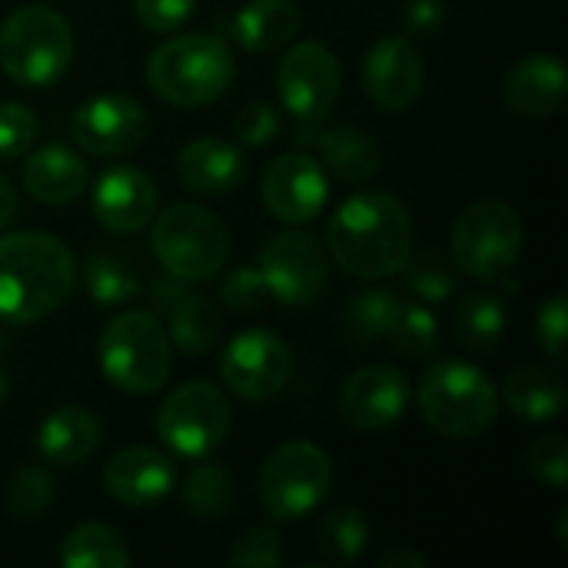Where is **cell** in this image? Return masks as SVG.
Listing matches in <instances>:
<instances>
[{
	"label": "cell",
	"mask_w": 568,
	"mask_h": 568,
	"mask_svg": "<svg viewBox=\"0 0 568 568\" xmlns=\"http://www.w3.org/2000/svg\"><path fill=\"white\" fill-rule=\"evenodd\" d=\"M329 250L356 280L396 276L413 256V220L393 193H356L329 220Z\"/></svg>",
	"instance_id": "1"
},
{
	"label": "cell",
	"mask_w": 568,
	"mask_h": 568,
	"mask_svg": "<svg viewBox=\"0 0 568 568\" xmlns=\"http://www.w3.org/2000/svg\"><path fill=\"white\" fill-rule=\"evenodd\" d=\"M77 263L63 240L50 233L0 236V320L13 326L50 316L70 296Z\"/></svg>",
	"instance_id": "2"
},
{
	"label": "cell",
	"mask_w": 568,
	"mask_h": 568,
	"mask_svg": "<svg viewBox=\"0 0 568 568\" xmlns=\"http://www.w3.org/2000/svg\"><path fill=\"white\" fill-rule=\"evenodd\" d=\"M233 73V53L216 33L170 37L146 60L150 90L173 106H206L220 100Z\"/></svg>",
	"instance_id": "3"
},
{
	"label": "cell",
	"mask_w": 568,
	"mask_h": 568,
	"mask_svg": "<svg viewBox=\"0 0 568 568\" xmlns=\"http://www.w3.org/2000/svg\"><path fill=\"white\" fill-rule=\"evenodd\" d=\"M73 60V30L47 3L17 7L0 23V70L20 87L57 83Z\"/></svg>",
	"instance_id": "4"
},
{
	"label": "cell",
	"mask_w": 568,
	"mask_h": 568,
	"mask_svg": "<svg viewBox=\"0 0 568 568\" xmlns=\"http://www.w3.org/2000/svg\"><path fill=\"white\" fill-rule=\"evenodd\" d=\"M419 413L429 429L446 439H476L499 416L493 379L469 363H436L419 383Z\"/></svg>",
	"instance_id": "5"
},
{
	"label": "cell",
	"mask_w": 568,
	"mask_h": 568,
	"mask_svg": "<svg viewBox=\"0 0 568 568\" xmlns=\"http://www.w3.org/2000/svg\"><path fill=\"white\" fill-rule=\"evenodd\" d=\"M153 223L150 243L160 266L183 283L213 280L230 256V233L223 220L200 203H173Z\"/></svg>",
	"instance_id": "6"
},
{
	"label": "cell",
	"mask_w": 568,
	"mask_h": 568,
	"mask_svg": "<svg viewBox=\"0 0 568 568\" xmlns=\"http://www.w3.org/2000/svg\"><path fill=\"white\" fill-rule=\"evenodd\" d=\"M100 369L103 376L130 393V396H150L156 393L173 369L170 359V336L156 323L153 313H120L106 323L100 333Z\"/></svg>",
	"instance_id": "7"
},
{
	"label": "cell",
	"mask_w": 568,
	"mask_h": 568,
	"mask_svg": "<svg viewBox=\"0 0 568 568\" xmlns=\"http://www.w3.org/2000/svg\"><path fill=\"white\" fill-rule=\"evenodd\" d=\"M523 250V220L503 200H479L456 220L453 260L473 280H503Z\"/></svg>",
	"instance_id": "8"
},
{
	"label": "cell",
	"mask_w": 568,
	"mask_h": 568,
	"mask_svg": "<svg viewBox=\"0 0 568 568\" xmlns=\"http://www.w3.org/2000/svg\"><path fill=\"white\" fill-rule=\"evenodd\" d=\"M333 486L329 456L306 439L280 446L260 473V499L266 513L280 523H293L310 516Z\"/></svg>",
	"instance_id": "9"
},
{
	"label": "cell",
	"mask_w": 568,
	"mask_h": 568,
	"mask_svg": "<svg viewBox=\"0 0 568 568\" xmlns=\"http://www.w3.org/2000/svg\"><path fill=\"white\" fill-rule=\"evenodd\" d=\"M230 419V399L223 389L203 379H190L163 399L156 413V433L176 456L203 459L223 446Z\"/></svg>",
	"instance_id": "10"
},
{
	"label": "cell",
	"mask_w": 568,
	"mask_h": 568,
	"mask_svg": "<svg viewBox=\"0 0 568 568\" xmlns=\"http://www.w3.org/2000/svg\"><path fill=\"white\" fill-rule=\"evenodd\" d=\"M260 276L283 306H310L329 283V260L323 243L306 230H283L260 250Z\"/></svg>",
	"instance_id": "11"
},
{
	"label": "cell",
	"mask_w": 568,
	"mask_h": 568,
	"mask_svg": "<svg viewBox=\"0 0 568 568\" xmlns=\"http://www.w3.org/2000/svg\"><path fill=\"white\" fill-rule=\"evenodd\" d=\"M276 93L300 123H320L339 97V60L316 40L293 43L276 67Z\"/></svg>",
	"instance_id": "12"
},
{
	"label": "cell",
	"mask_w": 568,
	"mask_h": 568,
	"mask_svg": "<svg viewBox=\"0 0 568 568\" xmlns=\"http://www.w3.org/2000/svg\"><path fill=\"white\" fill-rule=\"evenodd\" d=\"M293 369V356L290 346L270 333V329H246L240 333L220 363L223 383L233 396L246 399V403H266L273 399Z\"/></svg>",
	"instance_id": "13"
},
{
	"label": "cell",
	"mask_w": 568,
	"mask_h": 568,
	"mask_svg": "<svg viewBox=\"0 0 568 568\" xmlns=\"http://www.w3.org/2000/svg\"><path fill=\"white\" fill-rule=\"evenodd\" d=\"M260 196L276 220L310 223L323 213L329 200V176L313 153L293 150L266 166L260 180Z\"/></svg>",
	"instance_id": "14"
},
{
	"label": "cell",
	"mask_w": 568,
	"mask_h": 568,
	"mask_svg": "<svg viewBox=\"0 0 568 568\" xmlns=\"http://www.w3.org/2000/svg\"><path fill=\"white\" fill-rule=\"evenodd\" d=\"M70 136L90 156H126L146 136V113L126 93H97L73 110Z\"/></svg>",
	"instance_id": "15"
},
{
	"label": "cell",
	"mask_w": 568,
	"mask_h": 568,
	"mask_svg": "<svg viewBox=\"0 0 568 568\" xmlns=\"http://www.w3.org/2000/svg\"><path fill=\"white\" fill-rule=\"evenodd\" d=\"M409 403V383L396 366L376 363L356 369L339 389V413L359 433L393 426Z\"/></svg>",
	"instance_id": "16"
},
{
	"label": "cell",
	"mask_w": 568,
	"mask_h": 568,
	"mask_svg": "<svg viewBox=\"0 0 568 568\" xmlns=\"http://www.w3.org/2000/svg\"><path fill=\"white\" fill-rule=\"evenodd\" d=\"M363 83L373 103L383 110H406L419 100L423 83H426V67L409 37H383L373 43L363 63Z\"/></svg>",
	"instance_id": "17"
},
{
	"label": "cell",
	"mask_w": 568,
	"mask_h": 568,
	"mask_svg": "<svg viewBox=\"0 0 568 568\" xmlns=\"http://www.w3.org/2000/svg\"><path fill=\"white\" fill-rule=\"evenodd\" d=\"M93 216L110 233H140L156 216V186L140 166H113L93 186Z\"/></svg>",
	"instance_id": "18"
},
{
	"label": "cell",
	"mask_w": 568,
	"mask_h": 568,
	"mask_svg": "<svg viewBox=\"0 0 568 568\" xmlns=\"http://www.w3.org/2000/svg\"><path fill=\"white\" fill-rule=\"evenodd\" d=\"M173 483H176V473H173L170 456H163L160 449H150V446H130V449L116 453L103 469L106 496L130 509L153 506V503L166 499Z\"/></svg>",
	"instance_id": "19"
},
{
	"label": "cell",
	"mask_w": 568,
	"mask_h": 568,
	"mask_svg": "<svg viewBox=\"0 0 568 568\" xmlns=\"http://www.w3.org/2000/svg\"><path fill=\"white\" fill-rule=\"evenodd\" d=\"M506 100L523 116H552L566 106V63L552 53H532L519 60L506 77Z\"/></svg>",
	"instance_id": "20"
},
{
	"label": "cell",
	"mask_w": 568,
	"mask_h": 568,
	"mask_svg": "<svg viewBox=\"0 0 568 568\" xmlns=\"http://www.w3.org/2000/svg\"><path fill=\"white\" fill-rule=\"evenodd\" d=\"M296 140L316 146L323 170H329V176H336L343 183H366L376 176V170L383 163L379 143L359 126H333L326 133L296 130Z\"/></svg>",
	"instance_id": "21"
},
{
	"label": "cell",
	"mask_w": 568,
	"mask_h": 568,
	"mask_svg": "<svg viewBox=\"0 0 568 568\" xmlns=\"http://www.w3.org/2000/svg\"><path fill=\"white\" fill-rule=\"evenodd\" d=\"M246 173V156L236 143L220 136H200L176 156V176L193 193H226Z\"/></svg>",
	"instance_id": "22"
},
{
	"label": "cell",
	"mask_w": 568,
	"mask_h": 568,
	"mask_svg": "<svg viewBox=\"0 0 568 568\" xmlns=\"http://www.w3.org/2000/svg\"><path fill=\"white\" fill-rule=\"evenodd\" d=\"M23 186L47 206H67L87 190V163L63 143L33 150L23 163Z\"/></svg>",
	"instance_id": "23"
},
{
	"label": "cell",
	"mask_w": 568,
	"mask_h": 568,
	"mask_svg": "<svg viewBox=\"0 0 568 568\" xmlns=\"http://www.w3.org/2000/svg\"><path fill=\"white\" fill-rule=\"evenodd\" d=\"M100 443V419L83 406H57L37 429V449L53 466L83 463Z\"/></svg>",
	"instance_id": "24"
},
{
	"label": "cell",
	"mask_w": 568,
	"mask_h": 568,
	"mask_svg": "<svg viewBox=\"0 0 568 568\" xmlns=\"http://www.w3.org/2000/svg\"><path fill=\"white\" fill-rule=\"evenodd\" d=\"M230 30L243 50L270 53V50L286 47L296 37L300 7L293 0H250L233 13Z\"/></svg>",
	"instance_id": "25"
},
{
	"label": "cell",
	"mask_w": 568,
	"mask_h": 568,
	"mask_svg": "<svg viewBox=\"0 0 568 568\" xmlns=\"http://www.w3.org/2000/svg\"><path fill=\"white\" fill-rule=\"evenodd\" d=\"M83 286L100 306H123L140 296V266L126 250L100 246L83 263Z\"/></svg>",
	"instance_id": "26"
},
{
	"label": "cell",
	"mask_w": 568,
	"mask_h": 568,
	"mask_svg": "<svg viewBox=\"0 0 568 568\" xmlns=\"http://www.w3.org/2000/svg\"><path fill=\"white\" fill-rule=\"evenodd\" d=\"M506 406L526 423H549L566 406V383L552 369L523 366L506 383Z\"/></svg>",
	"instance_id": "27"
},
{
	"label": "cell",
	"mask_w": 568,
	"mask_h": 568,
	"mask_svg": "<svg viewBox=\"0 0 568 568\" xmlns=\"http://www.w3.org/2000/svg\"><path fill=\"white\" fill-rule=\"evenodd\" d=\"M60 562L67 568H126L130 549L116 529L103 523H83L63 539Z\"/></svg>",
	"instance_id": "28"
},
{
	"label": "cell",
	"mask_w": 568,
	"mask_h": 568,
	"mask_svg": "<svg viewBox=\"0 0 568 568\" xmlns=\"http://www.w3.org/2000/svg\"><path fill=\"white\" fill-rule=\"evenodd\" d=\"M166 320H170V336H173L176 349L186 353V356H203L220 339V313L206 296L186 293L166 313Z\"/></svg>",
	"instance_id": "29"
},
{
	"label": "cell",
	"mask_w": 568,
	"mask_h": 568,
	"mask_svg": "<svg viewBox=\"0 0 568 568\" xmlns=\"http://www.w3.org/2000/svg\"><path fill=\"white\" fill-rule=\"evenodd\" d=\"M506 323H509V316H506L503 300L489 296V293H476L456 313V339L469 353H489L503 343Z\"/></svg>",
	"instance_id": "30"
},
{
	"label": "cell",
	"mask_w": 568,
	"mask_h": 568,
	"mask_svg": "<svg viewBox=\"0 0 568 568\" xmlns=\"http://www.w3.org/2000/svg\"><path fill=\"white\" fill-rule=\"evenodd\" d=\"M183 506L196 519H220L233 506V479L220 463H196L183 479Z\"/></svg>",
	"instance_id": "31"
},
{
	"label": "cell",
	"mask_w": 568,
	"mask_h": 568,
	"mask_svg": "<svg viewBox=\"0 0 568 568\" xmlns=\"http://www.w3.org/2000/svg\"><path fill=\"white\" fill-rule=\"evenodd\" d=\"M399 310V296L389 290H369L346 303L343 329L353 343H376L389 333V323Z\"/></svg>",
	"instance_id": "32"
},
{
	"label": "cell",
	"mask_w": 568,
	"mask_h": 568,
	"mask_svg": "<svg viewBox=\"0 0 568 568\" xmlns=\"http://www.w3.org/2000/svg\"><path fill=\"white\" fill-rule=\"evenodd\" d=\"M386 339L413 359H426L436 353L439 346V323L433 316V310H426L423 303H399Z\"/></svg>",
	"instance_id": "33"
},
{
	"label": "cell",
	"mask_w": 568,
	"mask_h": 568,
	"mask_svg": "<svg viewBox=\"0 0 568 568\" xmlns=\"http://www.w3.org/2000/svg\"><path fill=\"white\" fill-rule=\"evenodd\" d=\"M366 542H369V526L363 519V513L356 509H336L323 519L320 526V552L329 559V562H353L366 552Z\"/></svg>",
	"instance_id": "34"
},
{
	"label": "cell",
	"mask_w": 568,
	"mask_h": 568,
	"mask_svg": "<svg viewBox=\"0 0 568 568\" xmlns=\"http://www.w3.org/2000/svg\"><path fill=\"white\" fill-rule=\"evenodd\" d=\"M406 273V286L423 300V303H449L453 293H456V276L449 270V263L436 253H419V256H409L406 266L399 270Z\"/></svg>",
	"instance_id": "35"
},
{
	"label": "cell",
	"mask_w": 568,
	"mask_h": 568,
	"mask_svg": "<svg viewBox=\"0 0 568 568\" xmlns=\"http://www.w3.org/2000/svg\"><path fill=\"white\" fill-rule=\"evenodd\" d=\"M53 499V479L43 466H20L7 486V509L17 519H37Z\"/></svg>",
	"instance_id": "36"
},
{
	"label": "cell",
	"mask_w": 568,
	"mask_h": 568,
	"mask_svg": "<svg viewBox=\"0 0 568 568\" xmlns=\"http://www.w3.org/2000/svg\"><path fill=\"white\" fill-rule=\"evenodd\" d=\"M37 143V116L30 106L23 103H0V156L13 160L30 153V146Z\"/></svg>",
	"instance_id": "37"
},
{
	"label": "cell",
	"mask_w": 568,
	"mask_h": 568,
	"mask_svg": "<svg viewBox=\"0 0 568 568\" xmlns=\"http://www.w3.org/2000/svg\"><path fill=\"white\" fill-rule=\"evenodd\" d=\"M526 466H529V473L539 479V483H546V486H552V489H562L568 479V443L566 436H542L539 443H532V449H529V456H526Z\"/></svg>",
	"instance_id": "38"
},
{
	"label": "cell",
	"mask_w": 568,
	"mask_h": 568,
	"mask_svg": "<svg viewBox=\"0 0 568 568\" xmlns=\"http://www.w3.org/2000/svg\"><path fill=\"white\" fill-rule=\"evenodd\" d=\"M266 296H270V290H266L260 270H250V266L233 270L220 286V303L233 313H253L266 303Z\"/></svg>",
	"instance_id": "39"
},
{
	"label": "cell",
	"mask_w": 568,
	"mask_h": 568,
	"mask_svg": "<svg viewBox=\"0 0 568 568\" xmlns=\"http://www.w3.org/2000/svg\"><path fill=\"white\" fill-rule=\"evenodd\" d=\"M283 562L280 536L273 529H250L236 539L230 552V566L236 568H276Z\"/></svg>",
	"instance_id": "40"
},
{
	"label": "cell",
	"mask_w": 568,
	"mask_h": 568,
	"mask_svg": "<svg viewBox=\"0 0 568 568\" xmlns=\"http://www.w3.org/2000/svg\"><path fill=\"white\" fill-rule=\"evenodd\" d=\"M233 133H236V143L260 150L280 133V113L270 103H250V106L240 110V116L233 123Z\"/></svg>",
	"instance_id": "41"
},
{
	"label": "cell",
	"mask_w": 568,
	"mask_h": 568,
	"mask_svg": "<svg viewBox=\"0 0 568 568\" xmlns=\"http://www.w3.org/2000/svg\"><path fill=\"white\" fill-rule=\"evenodd\" d=\"M568 296L556 293L542 303L536 326H539V343L546 346V353L552 359H566V339H568Z\"/></svg>",
	"instance_id": "42"
},
{
	"label": "cell",
	"mask_w": 568,
	"mask_h": 568,
	"mask_svg": "<svg viewBox=\"0 0 568 568\" xmlns=\"http://www.w3.org/2000/svg\"><path fill=\"white\" fill-rule=\"evenodd\" d=\"M133 7H136V17L146 30L173 33L176 27H183L193 17L196 0H133Z\"/></svg>",
	"instance_id": "43"
},
{
	"label": "cell",
	"mask_w": 568,
	"mask_h": 568,
	"mask_svg": "<svg viewBox=\"0 0 568 568\" xmlns=\"http://www.w3.org/2000/svg\"><path fill=\"white\" fill-rule=\"evenodd\" d=\"M190 290H186V283L183 280H176V276H156L153 283H150V290H146V296H150V306L160 313V316H166L183 296H186Z\"/></svg>",
	"instance_id": "44"
},
{
	"label": "cell",
	"mask_w": 568,
	"mask_h": 568,
	"mask_svg": "<svg viewBox=\"0 0 568 568\" xmlns=\"http://www.w3.org/2000/svg\"><path fill=\"white\" fill-rule=\"evenodd\" d=\"M443 17H446L443 0H409V7H406V23L413 30H433L443 23Z\"/></svg>",
	"instance_id": "45"
},
{
	"label": "cell",
	"mask_w": 568,
	"mask_h": 568,
	"mask_svg": "<svg viewBox=\"0 0 568 568\" xmlns=\"http://www.w3.org/2000/svg\"><path fill=\"white\" fill-rule=\"evenodd\" d=\"M17 216V193H13V183L0 173V230Z\"/></svg>",
	"instance_id": "46"
},
{
	"label": "cell",
	"mask_w": 568,
	"mask_h": 568,
	"mask_svg": "<svg viewBox=\"0 0 568 568\" xmlns=\"http://www.w3.org/2000/svg\"><path fill=\"white\" fill-rule=\"evenodd\" d=\"M383 568H426V559L423 556H416V552H409V549H396V552H389V556H383Z\"/></svg>",
	"instance_id": "47"
},
{
	"label": "cell",
	"mask_w": 568,
	"mask_h": 568,
	"mask_svg": "<svg viewBox=\"0 0 568 568\" xmlns=\"http://www.w3.org/2000/svg\"><path fill=\"white\" fill-rule=\"evenodd\" d=\"M7 393H10V376H7V373L0 369V403L7 399Z\"/></svg>",
	"instance_id": "48"
},
{
	"label": "cell",
	"mask_w": 568,
	"mask_h": 568,
	"mask_svg": "<svg viewBox=\"0 0 568 568\" xmlns=\"http://www.w3.org/2000/svg\"><path fill=\"white\" fill-rule=\"evenodd\" d=\"M3 346H7V336L0 333V353H3Z\"/></svg>",
	"instance_id": "49"
}]
</instances>
